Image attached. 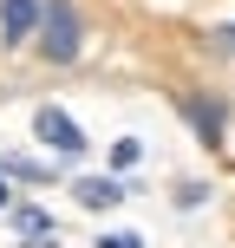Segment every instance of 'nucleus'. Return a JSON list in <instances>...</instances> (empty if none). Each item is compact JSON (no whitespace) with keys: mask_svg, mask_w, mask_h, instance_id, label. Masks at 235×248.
<instances>
[{"mask_svg":"<svg viewBox=\"0 0 235 248\" xmlns=\"http://www.w3.org/2000/svg\"><path fill=\"white\" fill-rule=\"evenodd\" d=\"M183 118L196 124V137H203L209 150H222V124H229L222 98H203V92H183Z\"/></svg>","mask_w":235,"mask_h":248,"instance_id":"7ed1b4c3","label":"nucleus"},{"mask_svg":"<svg viewBox=\"0 0 235 248\" xmlns=\"http://www.w3.org/2000/svg\"><path fill=\"white\" fill-rule=\"evenodd\" d=\"M222 46H235V26H222Z\"/></svg>","mask_w":235,"mask_h":248,"instance_id":"9d476101","label":"nucleus"},{"mask_svg":"<svg viewBox=\"0 0 235 248\" xmlns=\"http://www.w3.org/2000/svg\"><path fill=\"white\" fill-rule=\"evenodd\" d=\"M0 209H13V189H7V176H0Z\"/></svg>","mask_w":235,"mask_h":248,"instance_id":"1a4fd4ad","label":"nucleus"},{"mask_svg":"<svg viewBox=\"0 0 235 248\" xmlns=\"http://www.w3.org/2000/svg\"><path fill=\"white\" fill-rule=\"evenodd\" d=\"M72 189H78L85 209H111L118 196H131V183H118V176H85V183H72Z\"/></svg>","mask_w":235,"mask_h":248,"instance_id":"39448f33","label":"nucleus"},{"mask_svg":"<svg viewBox=\"0 0 235 248\" xmlns=\"http://www.w3.org/2000/svg\"><path fill=\"white\" fill-rule=\"evenodd\" d=\"M137 157H144V144H137V137L111 144V176H118V170H137Z\"/></svg>","mask_w":235,"mask_h":248,"instance_id":"0eeeda50","label":"nucleus"},{"mask_svg":"<svg viewBox=\"0 0 235 248\" xmlns=\"http://www.w3.org/2000/svg\"><path fill=\"white\" fill-rule=\"evenodd\" d=\"M13 229H20V235H46V209H33V202H20V209H13Z\"/></svg>","mask_w":235,"mask_h":248,"instance_id":"423d86ee","label":"nucleus"},{"mask_svg":"<svg viewBox=\"0 0 235 248\" xmlns=\"http://www.w3.org/2000/svg\"><path fill=\"white\" fill-rule=\"evenodd\" d=\"M26 248H52V242H46V235H33V242H26Z\"/></svg>","mask_w":235,"mask_h":248,"instance_id":"9b49d317","label":"nucleus"},{"mask_svg":"<svg viewBox=\"0 0 235 248\" xmlns=\"http://www.w3.org/2000/svg\"><path fill=\"white\" fill-rule=\"evenodd\" d=\"M98 248H144L137 229H111V235H98Z\"/></svg>","mask_w":235,"mask_h":248,"instance_id":"6e6552de","label":"nucleus"},{"mask_svg":"<svg viewBox=\"0 0 235 248\" xmlns=\"http://www.w3.org/2000/svg\"><path fill=\"white\" fill-rule=\"evenodd\" d=\"M33 137H39L46 150H59L65 163L85 157V131H78V118H65L59 105H39V111H33Z\"/></svg>","mask_w":235,"mask_h":248,"instance_id":"f03ea898","label":"nucleus"},{"mask_svg":"<svg viewBox=\"0 0 235 248\" xmlns=\"http://www.w3.org/2000/svg\"><path fill=\"white\" fill-rule=\"evenodd\" d=\"M33 33H39V0H0V39L20 46Z\"/></svg>","mask_w":235,"mask_h":248,"instance_id":"20e7f679","label":"nucleus"},{"mask_svg":"<svg viewBox=\"0 0 235 248\" xmlns=\"http://www.w3.org/2000/svg\"><path fill=\"white\" fill-rule=\"evenodd\" d=\"M78 46H85V20H78L72 0H46L39 7V52H46L52 65L78 59Z\"/></svg>","mask_w":235,"mask_h":248,"instance_id":"f257e3e1","label":"nucleus"}]
</instances>
